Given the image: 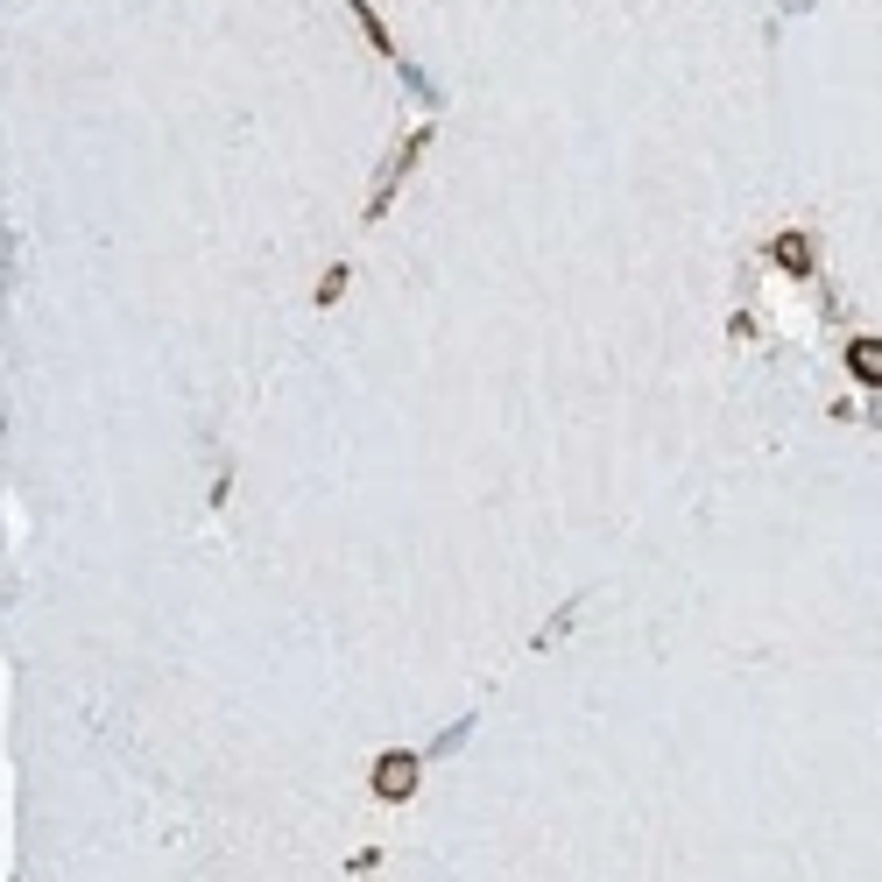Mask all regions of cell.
Instances as JSON below:
<instances>
[{
  "mask_svg": "<svg viewBox=\"0 0 882 882\" xmlns=\"http://www.w3.org/2000/svg\"><path fill=\"white\" fill-rule=\"evenodd\" d=\"M423 148H431V128H410L396 142V156L382 163V177H375V198H367V219H382L388 206H396V191H403V177H410V163L423 156Z\"/></svg>",
  "mask_w": 882,
  "mask_h": 882,
  "instance_id": "1",
  "label": "cell"
},
{
  "mask_svg": "<svg viewBox=\"0 0 882 882\" xmlns=\"http://www.w3.org/2000/svg\"><path fill=\"white\" fill-rule=\"evenodd\" d=\"M339 290H346V262L326 268V283H318V304H339Z\"/></svg>",
  "mask_w": 882,
  "mask_h": 882,
  "instance_id": "6",
  "label": "cell"
},
{
  "mask_svg": "<svg viewBox=\"0 0 882 882\" xmlns=\"http://www.w3.org/2000/svg\"><path fill=\"white\" fill-rule=\"evenodd\" d=\"M417 776H423V762L410 749H388L375 756V776H367V791H375L382 805H403V798H417Z\"/></svg>",
  "mask_w": 882,
  "mask_h": 882,
  "instance_id": "2",
  "label": "cell"
},
{
  "mask_svg": "<svg viewBox=\"0 0 882 882\" xmlns=\"http://www.w3.org/2000/svg\"><path fill=\"white\" fill-rule=\"evenodd\" d=\"M770 262L784 276H819V254H812V233H776L770 241Z\"/></svg>",
  "mask_w": 882,
  "mask_h": 882,
  "instance_id": "3",
  "label": "cell"
},
{
  "mask_svg": "<svg viewBox=\"0 0 882 882\" xmlns=\"http://www.w3.org/2000/svg\"><path fill=\"white\" fill-rule=\"evenodd\" d=\"M346 8H353V22H361V36H367V43H375V49H382V57H396V36H388V29L375 22V8H367V0H346Z\"/></svg>",
  "mask_w": 882,
  "mask_h": 882,
  "instance_id": "5",
  "label": "cell"
},
{
  "mask_svg": "<svg viewBox=\"0 0 882 882\" xmlns=\"http://www.w3.org/2000/svg\"><path fill=\"white\" fill-rule=\"evenodd\" d=\"M847 375L861 388H882V339H855V346H847Z\"/></svg>",
  "mask_w": 882,
  "mask_h": 882,
  "instance_id": "4",
  "label": "cell"
}]
</instances>
